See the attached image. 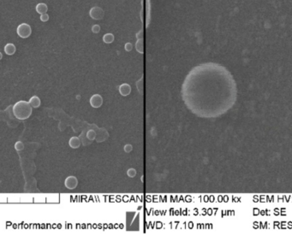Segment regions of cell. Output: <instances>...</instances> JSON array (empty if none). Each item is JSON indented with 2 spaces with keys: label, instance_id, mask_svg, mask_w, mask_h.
<instances>
[{
  "label": "cell",
  "instance_id": "obj_1",
  "mask_svg": "<svg viewBox=\"0 0 292 242\" xmlns=\"http://www.w3.org/2000/svg\"><path fill=\"white\" fill-rule=\"evenodd\" d=\"M205 92L213 100L219 114L235 105L237 89L234 78L222 65L209 62L195 68L186 78L183 92Z\"/></svg>",
  "mask_w": 292,
  "mask_h": 242
},
{
  "label": "cell",
  "instance_id": "obj_2",
  "mask_svg": "<svg viewBox=\"0 0 292 242\" xmlns=\"http://www.w3.org/2000/svg\"><path fill=\"white\" fill-rule=\"evenodd\" d=\"M12 111L15 118L23 121L29 119L31 116L33 112V107L30 105L29 102L20 100L15 104Z\"/></svg>",
  "mask_w": 292,
  "mask_h": 242
},
{
  "label": "cell",
  "instance_id": "obj_3",
  "mask_svg": "<svg viewBox=\"0 0 292 242\" xmlns=\"http://www.w3.org/2000/svg\"><path fill=\"white\" fill-rule=\"evenodd\" d=\"M16 33L18 34V36L21 37V38L27 39L29 38V36L31 35L32 29H31V27L29 26V24L22 23L20 24L19 26L17 27Z\"/></svg>",
  "mask_w": 292,
  "mask_h": 242
},
{
  "label": "cell",
  "instance_id": "obj_4",
  "mask_svg": "<svg viewBox=\"0 0 292 242\" xmlns=\"http://www.w3.org/2000/svg\"><path fill=\"white\" fill-rule=\"evenodd\" d=\"M64 185L68 189L73 190L75 189L78 185V180L76 176H68L64 180Z\"/></svg>",
  "mask_w": 292,
  "mask_h": 242
},
{
  "label": "cell",
  "instance_id": "obj_5",
  "mask_svg": "<svg viewBox=\"0 0 292 242\" xmlns=\"http://www.w3.org/2000/svg\"><path fill=\"white\" fill-rule=\"evenodd\" d=\"M103 104V99L100 95L94 94L90 99V105L93 108H100Z\"/></svg>",
  "mask_w": 292,
  "mask_h": 242
},
{
  "label": "cell",
  "instance_id": "obj_6",
  "mask_svg": "<svg viewBox=\"0 0 292 242\" xmlns=\"http://www.w3.org/2000/svg\"><path fill=\"white\" fill-rule=\"evenodd\" d=\"M131 92V87L129 84H122L119 86V92L122 96H128Z\"/></svg>",
  "mask_w": 292,
  "mask_h": 242
},
{
  "label": "cell",
  "instance_id": "obj_7",
  "mask_svg": "<svg viewBox=\"0 0 292 242\" xmlns=\"http://www.w3.org/2000/svg\"><path fill=\"white\" fill-rule=\"evenodd\" d=\"M4 49H5V52L6 53V55H9V56H12V55H14L15 52V51H16L15 45L14 44H11V43L7 44Z\"/></svg>",
  "mask_w": 292,
  "mask_h": 242
},
{
  "label": "cell",
  "instance_id": "obj_8",
  "mask_svg": "<svg viewBox=\"0 0 292 242\" xmlns=\"http://www.w3.org/2000/svg\"><path fill=\"white\" fill-rule=\"evenodd\" d=\"M29 103L30 104V105H31L33 108H34V109L39 108V107L40 106V105H41L40 99L39 98L38 96H33L32 98H30Z\"/></svg>",
  "mask_w": 292,
  "mask_h": 242
},
{
  "label": "cell",
  "instance_id": "obj_9",
  "mask_svg": "<svg viewBox=\"0 0 292 242\" xmlns=\"http://www.w3.org/2000/svg\"><path fill=\"white\" fill-rule=\"evenodd\" d=\"M69 145L73 149H76L78 148L80 146H81V140L80 139L76 136H74V137L70 138V141H69Z\"/></svg>",
  "mask_w": 292,
  "mask_h": 242
},
{
  "label": "cell",
  "instance_id": "obj_10",
  "mask_svg": "<svg viewBox=\"0 0 292 242\" xmlns=\"http://www.w3.org/2000/svg\"><path fill=\"white\" fill-rule=\"evenodd\" d=\"M35 10L37 11V13H39V15L46 14V13L47 12L48 10L47 5H46V4H44V3L38 4V5H36V7H35Z\"/></svg>",
  "mask_w": 292,
  "mask_h": 242
},
{
  "label": "cell",
  "instance_id": "obj_11",
  "mask_svg": "<svg viewBox=\"0 0 292 242\" xmlns=\"http://www.w3.org/2000/svg\"><path fill=\"white\" fill-rule=\"evenodd\" d=\"M96 136H97V134H96V132L94 130H89V131L87 133V138L90 141L94 140L96 139Z\"/></svg>",
  "mask_w": 292,
  "mask_h": 242
},
{
  "label": "cell",
  "instance_id": "obj_12",
  "mask_svg": "<svg viewBox=\"0 0 292 242\" xmlns=\"http://www.w3.org/2000/svg\"><path fill=\"white\" fill-rule=\"evenodd\" d=\"M15 149L16 151H18V152L22 151L24 149V144L22 142V141H17V142L15 144Z\"/></svg>",
  "mask_w": 292,
  "mask_h": 242
},
{
  "label": "cell",
  "instance_id": "obj_13",
  "mask_svg": "<svg viewBox=\"0 0 292 242\" xmlns=\"http://www.w3.org/2000/svg\"><path fill=\"white\" fill-rule=\"evenodd\" d=\"M104 41L106 43L112 42V41H113V36H112L111 34H110V33L105 34V36H104Z\"/></svg>",
  "mask_w": 292,
  "mask_h": 242
},
{
  "label": "cell",
  "instance_id": "obj_14",
  "mask_svg": "<svg viewBox=\"0 0 292 242\" xmlns=\"http://www.w3.org/2000/svg\"><path fill=\"white\" fill-rule=\"evenodd\" d=\"M127 175L130 178H134V176H136V170L134 169H129L127 171Z\"/></svg>",
  "mask_w": 292,
  "mask_h": 242
},
{
  "label": "cell",
  "instance_id": "obj_15",
  "mask_svg": "<svg viewBox=\"0 0 292 242\" xmlns=\"http://www.w3.org/2000/svg\"><path fill=\"white\" fill-rule=\"evenodd\" d=\"M132 149H133V146H132V145H130V144H126L124 146L125 152H130L132 151Z\"/></svg>",
  "mask_w": 292,
  "mask_h": 242
},
{
  "label": "cell",
  "instance_id": "obj_16",
  "mask_svg": "<svg viewBox=\"0 0 292 242\" xmlns=\"http://www.w3.org/2000/svg\"><path fill=\"white\" fill-rule=\"evenodd\" d=\"M48 19H49V15H48L46 13V14L40 15V20H41L42 22H47Z\"/></svg>",
  "mask_w": 292,
  "mask_h": 242
},
{
  "label": "cell",
  "instance_id": "obj_17",
  "mask_svg": "<svg viewBox=\"0 0 292 242\" xmlns=\"http://www.w3.org/2000/svg\"><path fill=\"white\" fill-rule=\"evenodd\" d=\"M125 49H126L127 51H130V50H131V45H130V44H127V45H125Z\"/></svg>",
  "mask_w": 292,
  "mask_h": 242
},
{
  "label": "cell",
  "instance_id": "obj_18",
  "mask_svg": "<svg viewBox=\"0 0 292 242\" xmlns=\"http://www.w3.org/2000/svg\"><path fill=\"white\" fill-rule=\"evenodd\" d=\"M2 58H3V54H2V53L0 52V60H1Z\"/></svg>",
  "mask_w": 292,
  "mask_h": 242
}]
</instances>
